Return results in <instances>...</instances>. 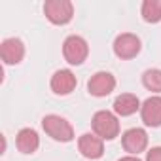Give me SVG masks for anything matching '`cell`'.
Masks as SVG:
<instances>
[{"label": "cell", "mask_w": 161, "mask_h": 161, "mask_svg": "<svg viewBox=\"0 0 161 161\" xmlns=\"http://www.w3.org/2000/svg\"><path fill=\"white\" fill-rule=\"evenodd\" d=\"M91 127H93V133L103 140H114L119 135V121L116 114L108 110H99L91 119Z\"/></svg>", "instance_id": "cell-1"}, {"label": "cell", "mask_w": 161, "mask_h": 161, "mask_svg": "<svg viewBox=\"0 0 161 161\" xmlns=\"http://www.w3.org/2000/svg\"><path fill=\"white\" fill-rule=\"evenodd\" d=\"M42 127H44V131H46L53 140H57V142H70V140L74 138V129H72V125H70L64 118H61V116H57V114L44 116Z\"/></svg>", "instance_id": "cell-2"}, {"label": "cell", "mask_w": 161, "mask_h": 161, "mask_svg": "<svg viewBox=\"0 0 161 161\" xmlns=\"http://www.w3.org/2000/svg\"><path fill=\"white\" fill-rule=\"evenodd\" d=\"M44 14L53 25H66L72 21L74 6L70 0H47L44 4Z\"/></svg>", "instance_id": "cell-3"}, {"label": "cell", "mask_w": 161, "mask_h": 161, "mask_svg": "<svg viewBox=\"0 0 161 161\" xmlns=\"http://www.w3.org/2000/svg\"><path fill=\"white\" fill-rule=\"evenodd\" d=\"M63 55H64V59H66L68 64L78 66V64H82V63L87 59V55H89V46H87V42H86L82 36L72 34V36H68V38L64 40V44H63Z\"/></svg>", "instance_id": "cell-4"}, {"label": "cell", "mask_w": 161, "mask_h": 161, "mask_svg": "<svg viewBox=\"0 0 161 161\" xmlns=\"http://www.w3.org/2000/svg\"><path fill=\"white\" fill-rule=\"evenodd\" d=\"M140 38L136 34H131V32H123L119 34L116 40H114V53L119 57V59H133L140 53Z\"/></svg>", "instance_id": "cell-5"}, {"label": "cell", "mask_w": 161, "mask_h": 161, "mask_svg": "<svg viewBox=\"0 0 161 161\" xmlns=\"http://www.w3.org/2000/svg\"><path fill=\"white\" fill-rule=\"evenodd\" d=\"M116 87V78L110 74V72H95L89 82H87V91L93 95V97H106L114 91Z\"/></svg>", "instance_id": "cell-6"}, {"label": "cell", "mask_w": 161, "mask_h": 161, "mask_svg": "<svg viewBox=\"0 0 161 161\" xmlns=\"http://www.w3.org/2000/svg\"><path fill=\"white\" fill-rule=\"evenodd\" d=\"M78 150L87 159H101L104 153V140L95 133H86L78 138Z\"/></svg>", "instance_id": "cell-7"}, {"label": "cell", "mask_w": 161, "mask_h": 161, "mask_svg": "<svg viewBox=\"0 0 161 161\" xmlns=\"http://www.w3.org/2000/svg\"><path fill=\"white\" fill-rule=\"evenodd\" d=\"M49 86H51V91H53L55 95L64 97V95H70V93L76 89L78 80H76V76H74V72H72V70L61 68V70H57V72L51 76Z\"/></svg>", "instance_id": "cell-8"}, {"label": "cell", "mask_w": 161, "mask_h": 161, "mask_svg": "<svg viewBox=\"0 0 161 161\" xmlns=\"http://www.w3.org/2000/svg\"><path fill=\"white\" fill-rule=\"evenodd\" d=\"M121 144H123L125 152H129L131 155H138V153L144 152L146 146H148V135H146V131L140 129V127L127 129V131L121 135Z\"/></svg>", "instance_id": "cell-9"}, {"label": "cell", "mask_w": 161, "mask_h": 161, "mask_svg": "<svg viewBox=\"0 0 161 161\" xmlns=\"http://www.w3.org/2000/svg\"><path fill=\"white\" fill-rule=\"evenodd\" d=\"M0 57L6 64H19L25 57V44L19 38H6L0 44Z\"/></svg>", "instance_id": "cell-10"}, {"label": "cell", "mask_w": 161, "mask_h": 161, "mask_svg": "<svg viewBox=\"0 0 161 161\" xmlns=\"http://www.w3.org/2000/svg\"><path fill=\"white\" fill-rule=\"evenodd\" d=\"M140 118L148 127L161 125V97H148L140 106Z\"/></svg>", "instance_id": "cell-11"}, {"label": "cell", "mask_w": 161, "mask_h": 161, "mask_svg": "<svg viewBox=\"0 0 161 161\" xmlns=\"http://www.w3.org/2000/svg\"><path fill=\"white\" fill-rule=\"evenodd\" d=\"M15 144H17V150L21 153H34L40 146V136L34 129L31 127H25L17 133V138H15Z\"/></svg>", "instance_id": "cell-12"}, {"label": "cell", "mask_w": 161, "mask_h": 161, "mask_svg": "<svg viewBox=\"0 0 161 161\" xmlns=\"http://www.w3.org/2000/svg\"><path fill=\"white\" fill-rule=\"evenodd\" d=\"M140 101L133 93H121L114 101V112L118 116H133L136 110H140Z\"/></svg>", "instance_id": "cell-13"}, {"label": "cell", "mask_w": 161, "mask_h": 161, "mask_svg": "<svg viewBox=\"0 0 161 161\" xmlns=\"http://www.w3.org/2000/svg\"><path fill=\"white\" fill-rule=\"evenodd\" d=\"M140 14L146 23H159L161 21V0H144Z\"/></svg>", "instance_id": "cell-14"}, {"label": "cell", "mask_w": 161, "mask_h": 161, "mask_svg": "<svg viewBox=\"0 0 161 161\" xmlns=\"http://www.w3.org/2000/svg\"><path fill=\"white\" fill-rule=\"evenodd\" d=\"M142 86L152 93H161V70L159 68H148L142 74Z\"/></svg>", "instance_id": "cell-15"}, {"label": "cell", "mask_w": 161, "mask_h": 161, "mask_svg": "<svg viewBox=\"0 0 161 161\" xmlns=\"http://www.w3.org/2000/svg\"><path fill=\"white\" fill-rule=\"evenodd\" d=\"M146 161H161V146H155V148L148 150Z\"/></svg>", "instance_id": "cell-16"}, {"label": "cell", "mask_w": 161, "mask_h": 161, "mask_svg": "<svg viewBox=\"0 0 161 161\" xmlns=\"http://www.w3.org/2000/svg\"><path fill=\"white\" fill-rule=\"evenodd\" d=\"M118 161H140L136 155H125V157H121V159H118Z\"/></svg>", "instance_id": "cell-17"}]
</instances>
